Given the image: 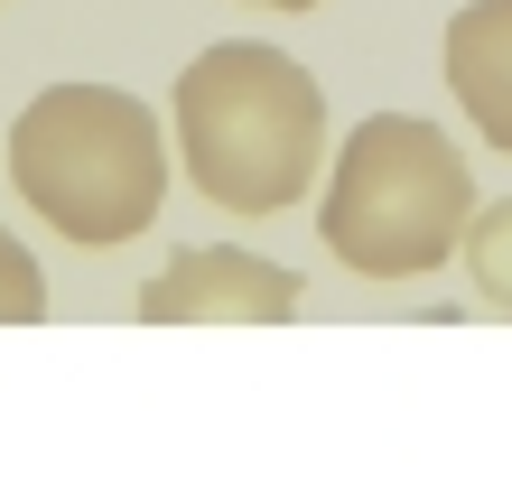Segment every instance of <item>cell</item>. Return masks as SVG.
<instances>
[{"label": "cell", "instance_id": "6da1fadb", "mask_svg": "<svg viewBox=\"0 0 512 484\" xmlns=\"http://www.w3.org/2000/svg\"><path fill=\"white\" fill-rule=\"evenodd\" d=\"M177 159L224 215H280L326 159V94L298 56L233 38L177 75Z\"/></svg>", "mask_w": 512, "mask_h": 484}, {"label": "cell", "instance_id": "ba28073f", "mask_svg": "<svg viewBox=\"0 0 512 484\" xmlns=\"http://www.w3.org/2000/svg\"><path fill=\"white\" fill-rule=\"evenodd\" d=\"M252 10H317V0H252Z\"/></svg>", "mask_w": 512, "mask_h": 484}, {"label": "cell", "instance_id": "52a82bcc", "mask_svg": "<svg viewBox=\"0 0 512 484\" xmlns=\"http://www.w3.org/2000/svg\"><path fill=\"white\" fill-rule=\"evenodd\" d=\"M38 317H47V280L28 261V242L0 224V326H38Z\"/></svg>", "mask_w": 512, "mask_h": 484}, {"label": "cell", "instance_id": "8992f818", "mask_svg": "<svg viewBox=\"0 0 512 484\" xmlns=\"http://www.w3.org/2000/svg\"><path fill=\"white\" fill-rule=\"evenodd\" d=\"M466 270H475V289H485V308L512 317V196L475 215V233H466Z\"/></svg>", "mask_w": 512, "mask_h": 484}, {"label": "cell", "instance_id": "277c9868", "mask_svg": "<svg viewBox=\"0 0 512 484\" xmlns=\"http://www.w3.org/2000/svg\"><path fill=\"white\" fill-rule=\"evenodd\" d=\"M289 317H298V270L233 252V242H187L140 289V326H289Z\"/></svg>", "mask_w": 512, "mask_h": 484}, {"label": "cell", "instance_id": "3957f363", "mask_svg": "<svg viewBox=\"0 0 512 484\" xmlns=\"http://www.w3.org/2000/svg\"><path fill=\"white\" fill-rule=\"evenodd\" d=\"M475 233V168L419 112H373L336 149L317 196V242L364 280H419Z\"/></svg>", "mask_w": 512, "mask_h": 484}, {"label": "cell", "instance_id": "7a4b0ae2", "mask_svg": "<svg viewBox=\"0 0 512 484\" xmlns=\"http://www.w3.org/2000/svg\"><path fill=\"white\" fill-rule=\"evenodd\" d=\"M10 187L28 215L84 252H112L159 224L168 205V140L140 94L122 84H47L10 121Z\"/></svg>", "mask_w": 512, "mask_h": 484}, {"label": "cell", "instance_id": "5b68a950", "mask_svg": "<svg viewBox=\"0 0 512 484\" xmlns=\"http://www.w3.org/2000/svg\"><path fill=\"white\" fill-rule=\"evenodd\" d=\"M438 75H447V94L466 103L475 131L494 149H512V0H466V10L447 19Z\"/></svg>", "mask_w": 512, "mask_h": 484}]
</instances>
